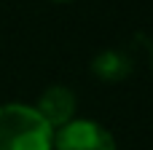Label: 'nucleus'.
<instances>
[{
  "mask_svg": "<svg viewBox=\"0 0 153 150\" xmlns=\"http://www.w3.org/2000/svg\"><path fill=\"white\" fill-rule=\"evenodd\" d=\"M75 94L67 89V86H48L40 97H38V105H32L38 110V115L51 126V129H59L65 123H70L75 118Z\"/></svg>",
  "mask_w": 153,
  "mask_h": 150,
  "instance_id": "7ed1b4c3",
  "label": "nucleus"
},
{
  "mask_svg": "<svg viewBox=\"0 0 153 150\" xmlns=\"http://www.w3.org/2000/svg\"><path fill=\"white\" fill-rule=\"evenodd\" d=\"M151 64H153V48H151Z\"/></svg>",
  "mask_w": 153,
  "mask_h": 150,
  "instance_id": "39448f33",
  "label": "nucleus"
},
{
  "mask_svg": "<svg viewBox=\"0 0 153 150\" xmlns=\"http://www.w3.org/2000/svg\"><path fill=\"white\" fill-rule=\"evenodd\" d=\"M0 150H54V129L32 105H0Z\"/></svg>",
  "mask_w": 153,
  "mask_h": 150,
  "instance_id": "f257e3e1",
  "label": "nucleus"
},
{
  "mask_svg": "<svg viewBox=\"0 0 153 150\" xmlns=\"http://www.w3.org/2000/svg\"><path fill=\"white\" fill-rule=\"evenodd\" d=\"M54 3H67V0H54Z\"/></svg>",
  "mask_w": 153,
  "mask_h": 150,
  "instance_id": "423d86ee",
  "label": "nucleus"
},
{
  "mask_svg": "<svg viewBox=\"0 0 153 150\" xmlns=\"http://www.w3.org/2000/svg\"><path fill=\"white\" fill-rule=\"evenodd\" d=\"M54 150H118L116 137L91 118H73L54 129Z\"/></svg>",
  "mask_w": 153,
  "mask_h": 150,
  "instance_id": "f03ea898",
  "label": "nucleus"
},
{
  "mask_svg": "<svg viewBox=\"0 0 153 150\" xmlns=\"http://www.w3.org/2000/svg\"><path fill=\"white\" fill-rule=\"evenodd\" d=\"M91 70L97 78L102 81H124L129 72H132V64L129 59L121 54V51H102L94 62H91Z\"/></svg>",
  "mask_w": 153,
  "mask_h": 150,
  "instance_id": "20e7f679",
  "label": "nucleus"
}]
</instances>
